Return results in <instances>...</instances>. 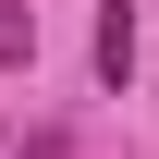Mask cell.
Here are the masks:
<instances>
[{"mask_svg": "<svg viewBox=\"0 0 159 159\" xmlns=\"http://www.w3.org/2000/svg\"><path fill=\"white\" fill-rule=\"evenodd\" d=\"M37 49V12H12V0H0V61H25Z\"/></svg>", "mask_w": 159, "mask_h": 159, "instance_id": "7a4b0ae2", "label": "cell"}, {"mask_svg": "<svg viewBox=\"0 0 159 159\" xmlns=\"http://www.w3.org/2000/svg\"><path fill=\"white\" fill-rule=\"evenodd\" d=\"M98 74H110V86L135 74V12H122V0H110V12H98Z\"/></svg>", "mask_w": 159, "mask_h": 159, "instance_id": "6da1fadb", "label": "cell"}]
</instances>
